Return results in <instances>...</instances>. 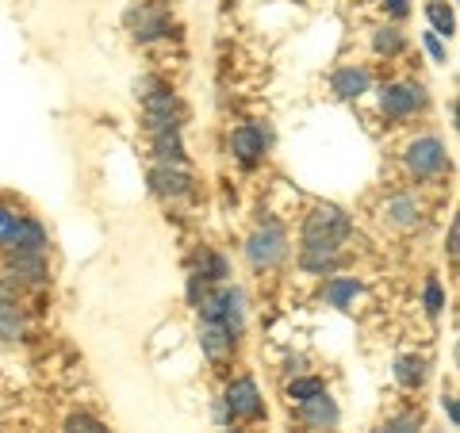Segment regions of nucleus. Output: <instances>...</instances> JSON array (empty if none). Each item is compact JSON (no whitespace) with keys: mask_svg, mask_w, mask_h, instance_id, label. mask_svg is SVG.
<instances>
[{"mask_svg":"<svg viewBox=\"0 0 460 433\" xmlns=\"http://www.w3.org/2000/svg\"><path fill=\"white\" fill-rule=\"evenodd\" d=\"M426 104H429V96L422 84H414V81H387L376 93V108L384 119H392V123H402V119H411V115L426 111Z\"/></svg>","mask_w":460,"mask_h":433,"instance_id":"obj_1","label":"nucleus"},{"mask_svg":"<svg viewBox=\"0 0 460 433\" xmlns=\"http://www.w3.org/2000/svg\"><path fill=\"white\" fill-rule=\"evenodd\" d=\"M402 165H407L414 181H438L449 169V150H445V142L438 135H422L402 150Z\"/></svg>","mask_w":460,"mask_h":433,"instance_id":"obj_2","label":"nucleus"},{"mask_svg":"<svg viewBox=\"0 0 460 433\" xmlns=\"http://www.w3.org/2000/svg\"><path fill=\"white\" fill-rule=\"evenodd\" d=\"M288 257V230L280 223H265L257 226L253 234L246 238V261L257 269V272H269L277 269Z\"/></svg>","mask_w":460,"mask_h":433,"instance_id":"obj_3","label":"nucleus"},{"mask_svg":"<svg viewBox=\"0 0 460 433\" xmlns=\"http://www.w3.org/2000/svg\"><path fill=\"white\" fill-rule=\"evenodd\" d=\"M223 411L230 422H257L265 418V402H261V387H257L253 376H238L223 387Z\"/></svg>","mask_w":460,"mask_h":433,"instance_id":"obj_4","label":"nucleus"},{"mask_svg":"<svg viewBox=\"0 0 460 433\" xmlns=\"http://www.w3.org/2000/svg\"><path fill=\"white\" fill-rule=\"evenodd\" d=\"M353 234V219L349 211L338 208V204H314L304 215V238H326V242H345Z\"/></svg>","mask_w":460,"mask_h":433,"instance_id":"obj_5","label":"nucleus"},{"mask_svg":"<svg viewBox=\"0 0 460 433\" xmlns=\"http://www.w3.org/2000/svg\"><path fill=\"white\" fill-rule=\"evenodd\" d=\"M269 146H272V135H269L265 123H242V127L230 131V154H234V162L246 165V169L261 165Z\"/></svg>","mask_w":460,"mask_h":433,"instance_id":"obj_6","label":"nucleus"},{"mask_svg":"<svg viewBox=\"0 0 460 433\" xmlns=\"http://www.w3.org/2000/svg\"><path fill=\"white\" fill-rule=\"evenodd\" d=\"M299 269L307 277H334L341 269V245L326 238H304V245H299Z\"/></svg>","mask_w":460,"mask_h":433,"instance_id":"obj_7","label":"nucleus"},{"mask_svg":"<svg viewBox=\"0 0 460 433\" xmlns=\"http://www.w3.org/2000/svg\"><path fill=\"white\" fill-rule=\"evenodd\" d=\"M4 280L16 287H42L50 280L47 253H8L4 250Z\"/></svg>","mask_w":460,"mask_h":433,"instance_id":"obj_8","label":"nucleus"},{"mask_svg":"<svg viewBox=\"0 0 460 433\" xmlns=\"http://www.w3.org/2000/svg\"><path fill=\"white\" fill-rule=\"evenodd\" d=\"M47 245H50L47 226H42L35 215H20L16 226H12V234H8V242H4V250L8 253H47Z\"/></svg>","mask_w":460,"mask_h":433,"instance_id":"obj_9","label":"nucleus"},{"mask_svg":"<svg viewBox=\"0 0 460 433\" xmlns=\"http://www.w3.org/2000/svg\"><path fill=\"white\" fill-rule=\"evenodd\" d=\"M299 422H304L311 433H334L341 422V411H338V402L330 399V392H319L314 399L299 402Z\"/></svg>","mask_w":460,"mask_h":433,"instance_id":"obj_10","label":"nucleus"},{"mask_svg":"<svg viewBox=\"0 0 460 433\" xmlns=\"http://www.w3.org/2000/svg\"><path fill=\"white\" fill-rule=\"evenodd\" d=\"M192 172L189 165H154L150 172V189L157 196H165V199H184V196H192Z\"/></svg>","mask_w":460,"mask_h":433,"instance_id":"obj_11","label":"nucleus"},{"mask_svg":"<svg viewBox=\"0 0 460 433\" xmlns=\"http://www.w3.org/2000/svg\"><path fill=\"white\" fill-rule=\"evenodd\" d=\"M384 219L392 226H399V230H414V226H422L426 208L419 204V196L395 192V196H387V204H384Z\"/></svg>","mask_w":460,"mask_h":433,"instance_id":"obj_12","label":"nucleus"},{"mask_svg":"<svg viewBox=\"0 0 460 433\" xmlns=\"http://www.w3.org/2000/svg\"><path fill=\"white\" fill-rule=\"evenodd\" d=\"M234 345H238V338L230 334L226 326H219V323L199 326V349H204V357L211 360V365H226V360L234 357Z\"/></svg>","mask_w":460,"mask_h":433,"instance_id":"obj_13","label":"nucleus"},{"mask_svg":"<svg viewBox=\"0 0 460 433\" xmlns=\"http://www.w3.org/2000/svg\"><path fill=\"white\" fill-rule=\"evenodd\" d=\"M368 89H372V74L365 66H341V69H334V77H330V93L338 100H361Z\"/></svg>","mask_w":460,"mask_h":433,"instance_id":"obj_14","label":"nucleus"},{"mask_svg":"<svg viewBox=\"0 0 460 433\" xmlns=\"http://www.w3.org/2000/svg\"><path fill=\"white\" fill-rule=\"evenodd\" d=\"M127 23H131V35L138 42H154V39H165L169 35V16L162 8H138L127 16Z\"/></svg>","mask_w":460,"mask_h":433,"instance_id":"obj_15","label":"nucleus"},{"mask_svg":"<svg viewBox=\"0 0 460 433\" xmlns=\"http://www.w3.org/2000/svg\"><path fill=\"white\" fill-rule=\"evenodd\" d=\"M192 277L208 280V284H223V280H230V261H226V253L199 245V250L192 253Z\"/></svg>","mask_w":460,"mask_h":433,"instance_id":"obj_16","label":"nucleus"},{"mask_svg":"<svg viewBox=\"0 0 460 433\" xmlns=\"http://www.w3.org/2000/svg\"><path fill=\"white\" fill-rule=\"evenodd\" d=\"M392 372H395V384L402 387V392H419V387L429 380V360L419 357V353H402Z\"/></svg>","mask_w":460,"mask_h":433,"instance_id":"obj_17","label":"nucleus"},{"mask_svg":"<svg viewBox=\"0 0 460 433\" xmlns=\"http://www.w3.org/2000/svg\"><path fill=\"white\" fill-rule=\"evenodd\" d=\"M219 299H223V319L219 326H226L230 334H242L246 330V292L242 287H219Z\"/></svg>","mask_w":460,"mask_h":433,"instance_id":"obj_18","label":"nucleus"},{"mask_svg":"<svg viewBox=\"0 0 460 433\" xmlns=\"http://www.w3.org/2000/svg\"><path fill=\"white\" fill-rule=\"evenodd\" d=\"M357 296H361V280L357 277H330L323 284V299L330 303V307H338V311H349Z\"/></svg>","mask_w":460,"mask_h":433,"instance_id":"obj_19","label":"nucleus"},{"mask_svg":"<svg viewBox=\"0 0 460 433\" xmlns=\"http://www.w3.org/2000/svg\"><path fill=\"white\" fill-rule=\"evenodd\" d=\"M402 50H407V35L399 31L395 23H384L372 31V54H380V57H399Z\"/></svg>","mask_w":460,"mask_h":433,"instance_id":"obj_20","label":"nucleus"},{"mask_svg":"<svg viewBox=\"0 0 460 433\" xmlns=\"http://www.w3.org/2000/svg\"><path fill=\"white\" fill-rule=\"evenodd\" d=\"M154 157L157 165H184V142H181V131L172 135H154Z\"/></svg>","mask_w":460,"mask_h":433,"instance_id":"obj_21","label":"nucleus"},{"mask_svg":"<svg viewBox=\"0 0 460 433\" xmlns=\"http://www.w3.org/2000/svg\"><path fill=\"white\" fill-rule=\"evenodd\" d=\"M426 20L434 23V35H445V39L456 35V12L445 0H426Z\"/></svg>","mask_w":460,"mask_h":433,"instance_id":"obj_22","label":"nucleus"},{"mask_svg":"<svg viewBox=\"0 0 460 433\" xmlns=\"http://www.w3.org/2000/svg\"><path fill=\"white\" fill-rule=\"evenodd\" d=\"M319 392H326V384L319 376H292V380H288V387H284L288 402H307V399H314Z\"/></svg>","mask_w":460,"mask_h":433,"instance_id":"obj_23","label":"nucleus"},{"mask_svg":"<svg viewBox=\"0 0 460 433\" xmlns=\"http://www.w3.org/2000/svg\"><path fill=\"white\" fill-rule=\"evenodd\" d=\"M380 433H422V414L419 411H399L380 426Z\"/></svg>","mask_w":460,"mask_h":433,"instance_id":"obj_24","label":"nucleus"},{"mask_svg":"<svg viewBox=\"0 0 460 433\" xmlns=\"http://www.w3.org/2000/svg\"><path fill=\"white\" fill-rule=\"evenodd\" d=\"M27 334V319L12 307V311H0V341H23Z\"/></svg>","mask_w":460,"mask_h":433,"instance_id":"obj_25","label":"nucleus"},{"mask_svg":"<svg viewBox=\"0 0 460 433\" xmlns=\"http://www.w3.org/2000/svg\"><path fill=\"white\" fill-rule=\"evenodd\" d=\"M66 433H111V429H108V422H100L96 414L77 411V414L66 418Z\"/></svg>","mask_w":460,"mask_h":433,"instance_id":"obj_26","label":"nucleus"},{"mask_svg":"<svg viewBox=\"0 0 460 433\" xmlns=\"http://www.w3.org/2000/svg\"><path fill=\"white\" fill-rule=\"evenodd\" d=\"M422 296H426V311L438 319V314L445 311V287H441V280L438 277H426V292Z\"/></svg>","mask_w":460,"mask_h":433,"instance_id":"obj_27","label":"nucleus"},{"mask_svg":"<svg viewBox=\"0 0 460 433\" xmlns=\"http://www.w3.org/2000/svg\"><path fill=\"white\" fill-rule=\"evenodd\" d=\"M12 307H20V287L0 277V311H12Z\"/></svg>","mask_w":460,"mask_h":433,"instance_id":"obj_28","label":"nucleus"},{"mask_svg":"<svg viewBox=\"0 0 460 433\" xmlns=\"http://www.w3.org/2000/svg\"><path fill=\"white\" fill-rule=\"evenodd\" d=\"M422 42H426V50H429V57H434V62H449V50H445V42H441V35H434V31H426L422 35Z\"/></svg>","mask_w":460,"mask_h":433,"instance_id":"obj_29","label":"nucleus"},{"mask_svg":"<svg viewBox=\"0 0 460 433\" xmlns=\"http://www.w3.org/2000/svg\"><path fill=\"white\" fill-rule=\"evenodd\" d=\"M16 219H20L16 208H12V204H0V245L8 242V234H12V226H16Z\"/></svg>","mask_w":460,"mask_h":433,"instance_id":"obj_30","label":"nucleus"},{"mask_svg":"<svg viewBox=\"0 0 460 433\" xmlns=\"http://www.w3.org/2000/svg\"><path fill=\"white\" fill-rule=\"evenodd\" d=\"M384 8H387V16H392V20H407L411 16L407 0H384Z\"/></svg>","mask_w":460,"mask_h":433,"instance_id":"obj_31","label":"nucleus"},{"mask_svg":"<svg viewBox=\"0 0 460 433\" xmlns=\"http://www.w3.org/2000/svg\"><path fill=\"white\" fill-rule=\"evenodd\" d=\"M441 411H445V418H449V426H456V422H460V411H456V395H441Z\"/></svg>","mask_w":460,"mask_h":433,"instance_id":"obj_32","label":"nucleus"},{"mask_svg":"<svg viewBox=\"0 0 460 433\" xmlns=\"http://www.w3.org/2000/svg\"><path fill=\"white\" fill-rule=\"evenodd\" d=\"M456 242H460V226H456V219L449 223V257L456 261Z\"/></svg>","mask_w":460,"mask_h":433,"instance_id":"obj_33","label":"nucleus"},{"mask_svg":"<svg viewBox=\"0 0 460 433\" xmlns=\"http://www.w3.org/2000/svg\"><path fill=\"white\" fill-rule=\"evenodd\" d=\"M223 433H242V429H230V426H226V429H223Z\"/></svg>","mask_w":460,"mask_h":433,"instance_id":"obj_34","label":"nucleus"},{"mask_svg":"<svg viewBox=\"0 0 460 433\" xmlns=\"http://www.w3.org/2000/svg\"><path fill=\"white\" fill-rule=\"evenodd\" d=\"M372 433H380V429H372Z\"/></svg>","mask_w":460,"mask_h":433,"instance_id":"obj_35","label":"nucleus"}]
</instances>
